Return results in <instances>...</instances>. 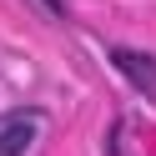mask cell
Segmentation results:
<instances>
[{"mask_svg": "<svg viewBox=\"0 0 156 156\" xmlns=\"http://www.w3.org/2000/svg\"><path fill=\"white\" fill-rule=\"evenodd\" d=\"M30 141H35V121H30V116L0 126V156H25V151H30Z\"/></svg>", "mask_w": 156, "mask_h": 156, "instance_id": "2", "label": "cell"}, {"mask_svg": "<svg viewBox=\"0 0 156 156\" xmlns=\"http://www.w3.org/2000/svg\"><path fill=\"white\" fill-rule=\"evenodd\" d=\"M111 61L121 66L126 81H136V91H141V96H151V91H156V61H151V55H141V51H116Z\"/></svg>", "mask_w": 156, "mask_h": 156, "instance_id": "1", "label": "cell"}]
</instances>
